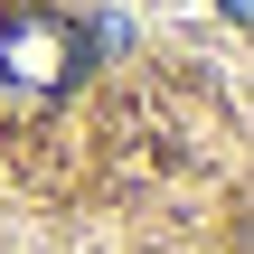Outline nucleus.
I'll return each mask as SVG.
<instances>
[{
  "mask_svg": "<svg viewBox=\"0 0 254 254\" xmlns=\"http://www.w3.org/2000/svg\"><path fill=\"white\" fill-rule=\"evenodd\" d=\"M0 75H9L19 94H57V85L75 75V38H66L57 19H38V9H28V19H9V28H0Z\"/></svg>",
  "mask_w": 254,
  "mask_h": 254,
  "instance_id": "obj_1",
  "label": "nucleus"
},
{
  "mask_svg": "<svg viewBox=\"0 0 254 254\" xmlns=\"http://www.w3.org/2000/svg\"><path fill=\"white\" fill-rule=\"evenodd\" d=\"M226 9H236V19H245V0H226Z\"/></svg>",
  "mask_w": 254,
  "mask_h": 254,
  "instance_id": "obj_2",
  "label": "nucleus"
}]
</instances>
